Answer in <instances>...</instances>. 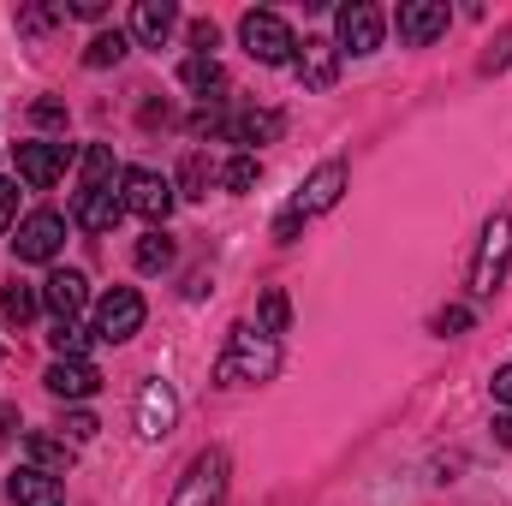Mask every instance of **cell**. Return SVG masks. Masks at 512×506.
Masks as SVG:
<instances>
[{
	"mask_svg": "<svg viewBox=\"0 0 512 506\" xmlns=\"http://www.w3.org/2000/svg\"><path fill=\"white\" fill-rule=\"evenodd\" d=\"M203 185H209V161L191 155V161H185V197H203Z\"/></svg>",
	"mask_w": 512,
	"mask_h": 506,
	"instance_id": "obj_34",
	"label": "cell"
},
{
	"mask_svg": "<svg viewBox=\"0 0 512 506\" xmlns=\"http://www.w3.org/2000/svg\"><path fill=\"white\" fill-rule=\"evenodd\" d=\"M393 24H399V42H411V48H429L435 36H447L453 12H447V0H405Z\"/></svg>",
	"mask_w": 512,
	"mask_h": 506,
	"instance_id": "obj_12",
	"label": "cell"
},
{
	"mask_svg": "<svg viewBox=\"0 0 512 506\" xmlns=\"http://www.w3.org/2000/svg\"><path fill=\"white\" fill-rule=\"evenodd\" d=\"M84 185H114V149L108 143L84 149Z\"/></svg>",
	"mask_w": 512,
	"mask_h": 506,
	"instance_id": "obj_27",
	"label": "cell"
},
{
	"mask_svg": "<svg viewBox=\"0 0 512 506\" xmlns=\"http://www.w3.org/2000/svg\"><path fill=\"white\" fill-rule=\"evenodd\" d=\"M256 316H262V334H286V322H292L286 292H280V286H268V292H262V304H256Z\"/></svg>",
	"mask_w": 512,
	"mask_h": 506,
	"instance_id": "obj_25",
	"label": "cell"
},
{
	"mask_svg": "<svg viewBox=\"0 0 512 506\" xmlns=\"http://www.w3.org/2000/svg\"><path fill=\"white\" fill-rule=\"evenodd\" d=\"M256 173H262V161L239 149V155H233V161L221 167V185H227V191H251V185H256Z\"/></svg>",
	"mask_w": 512,
	"mask_h": 506,
	"instance_id": "obj_26",
	"label": "cell"
},
{
	"mask_svg": "<svg viewBox=\"0 0 512 506\" xmlns=\"http://www.w3.org/2000/svg\"><path fill=\"white\" fill-rule=\"evenodd\" d=\"M48 346H54L60 358H84V352H90V334H84L78 322H54V334H48Z\"/></svg>",
	"mask_w": 512,
	"mask_h": 506,
	"instance_id": "obj_28",
	"label": "cell"
},
{
	"mask_svg": "<svg viewBox=\"0 0 512 506\" xmlns=\"http://www.w3.org/2000/svg\"><path fill=\"white\" fill-rule=\"evenodd\" d=\"M42 381H48V393H54V399H96L102 370H96L90 358H54Z\"/></svg>",
	"mask_w": 512,
	"mask_h": 506,
	"instance_id": "obj_16",
	"label": "cell"
},
{
	"mask_svg": "<svg viewBox=\"0 0 512 506\" xmlns=\"http://www.w3.org/2000/svg\"><path fill=\"white\" fill-rule=\"evenodd\" d=\"M173 417H179L173 387H167V381H143V393H137V435H143V441H161V435L173 429Z\"/></svg>",
	"mask_w": 512,
	"mask_h": 506,
	"instance_id": "obj_15",
	"label": "cell"
},
{
	"mask_svg": "<svg viewBox=\"0 0 512 506\" xmlns=\"http://www.w3.org/2000/svg\"><path fill=\"white\" fill-rule=\"evenodd\" d=\"M12 167L30 191H48L66 167H72V143H18L12 149Z\"/></svg>",
	"mask_w": 512,
	"mask_h": 506,
	"instance_id": "obj_10",
	"label": "cell"
},
{
	"mask_svg": "<svg viewBox=\"0 0 512 506\" xmlns=\"http://www.w3.org/2000/svg\"><path fill=\"white\" fill-rule=\"evenodd\" d=\"M72 221H78L84 233H114V227L126 221V197H120V185H84L78 203H72Z\"/></svg>",
	"mask_w": 512,
	"mask_h": 506,
	"instance_id": "obj_11",
	"label": "cell"
},
{
	"mask_svg": "<svg viewBox=\"0 0 512 506\" xmlns=\"http://www.w3.org/2000/svg\"><path fill=\"white\" fill-rule=\"evenodd\" d=\"M36 310H42V292H36V286H24V280H6V286H0V316H6V322L24 328Z\"/></svg>",
	"mask_w": 512,
	"mask_h": 506,
	"instance_id": "obj_22",
	"label": "cell"
},
{
	"mask_svg": "<svg viewBox=\"0 0 512 506\" xmlns=\"http://www.w3.org/2000/svg\"><path fill=\"white\" fill-rule=\"evenodd\" d=\"M30 120H36V126H48V131H60V126H66V102H54V96H42V102L30 108Z\"/></svg>",
	"mask_w": 512,
	"mask_h": 506,
	"instance_id": "obj_32",
	"label": "cell"
},
{
	"mask_svg": "<svg viewBox=\"0 0 512 506\" xmlns=\"http://www.w3.org/2000/svg\"><path fill=\"white\" fill-rule=\"evenodd\" d=\"M126 48H131V36L126 30H102V36H90V48H84V66H120L126 60Z\"/></svg>",
	"mask_w": 512,
	"mask_h": 506,
	"instance_id": "obj_24",
	"label": "cell"
},
{
	"mask_svg": "<svg viewBox=\"0 0 512 506\" xmlns=\"http://www.w3.org/2000/svg\"><path fill=\"white\" fill-rule=\"evenodd\" d=\"M227 477H233L227 453H221V447H203V453L185 465V477H179V489H173L167 506H221L227 501Z\"/></svg>",
	"mask_w": 512,
	"mask_h": 506,
	"instance_id": "obj_3",
	"label": "cell"
},
{
	"mask_svg": "<svg viewBox=\"0 0 512 506\" xmlns=\"http://www.w3.org/2000/svg\"><path fill=\"white\" fill-rule=\"evenodd\" d=\"M489 387H495V399H501V405H512V364H501V370H495V381H489Z\"/></svg>",
	"mask_w": 512,
	"mask_h": 506,
	"instance_id": "obj_37",
	"label": "cell"
},
{
	"mask_svg": "<svg viewBox=\"0 0 512 506\" xmlns=\"http://www.w3.org/2000/svg\"><path fill=\"white\" fill-rule=\"evenodd\" d=\"M465 328H471V304H447V310L435 316V334H441V340H453V334H465Z\"/></svg>",
	"mask_w": 512,
	"mask_h": 506,
	"instance_id": "obj_29",
	"label": "cell"
},
{
	"mask_svg": "<svg viewBox=\"0 0 512 506\" xmlns=\"http://www.w3.org/2000/svg\"><path fill=\"white\" fill-rule=\"evenodd\" d=\"M6 227H18V185L0 173V233H6Z\"/></svg>",
	"mask_w": 512,
	"mask_h": 506,
	"instance_id": "obj_33",
	"label": "cell"
},
{
	"mask_svg": "<svg viewBox=\"0 0 512 506\" xmlns=\"http://www.w3.org/2000/svg\"><path fill=\"white\" fill-rule=\"evenodd\" d=\"M42 304L54 310V322H78V316H84V304H90L84 274H78V268H54V274L42 280Z\"/></svg>",
	"mask_w": 512,
	"mask_h": 506,
	"instance_id": "obj_14",
	"label": "cell"
},
{
	"mask_svg": "<svg viewBox=\"0 0 512 506\" xmlns=\"http://www.w3.org/2000/svg\"><path fill=\"white\" fill-rule=\"evenodd\" d=\"M280 376V340L262 334L251 322H239L215 358V387H256V381H274Z\"/></svg>",
	"mask_w": 512,
	"mask_h": 506,
	"instance_id": "obj_1",
	"label": "cell"
},
{
	"mask_svg": "<svg viewBox=\"0 0 512 506\" xmlns=\"http://www.w3.org/2000/svg\"><path fill=\"white\" fill-rule=\"evenodd\" d=\"M215 42H221V30H215L209 18H197V24H191V48H197V54H215Z\"/></svg>",
	"mask_w": 512,
	"mask_h": 506,
	"instance_id": "obj_35",
	"label": "cell"
},
{
	"mask_svg": "<svg viewBox=\"0 0 512 506\" xmlns=\"http://www.w3.org/2000/svg\"><path fill=\"white\" fill-rule=\"evenodd\" d=\"M173 24H179V6H173V0H137V6H131V36H137L143 48H161V42L173 36Z\"/></svg>",
	"mask_w": 512,
	"mask_h": 506,
	"instance_id": "obj_18",
	"label": "cell"
},
{
	"mask_svg": "<svg viewBox=\"0 0 512 506\" xmlns=\"http://www.w3.org/2000/svg\"><path fill=\"white\" fill-rule=\"evenodd\" d=\"M280 131H286V114H274V108H245L239 120H227V137L245 143V155H256V143H274Z\"/></svg>",
	"mask_w": 512,
	"mask_h": 506,
	"instance_id": "obj_19",
	"label": "cell"
},
{
	"mask_svg": "<svg viewBox=\"0 0 512 506\" xmlns=\"http://www.w3.org/2000/svg\"><path fill=\"white\" fill-rule=\"evenodd\" d=\"M292 66H298V84L304 90H334L340 84V48L328 36H304L298 54H292Z\"/></svg>",
	"mask_w": 512,
	"mask_h": 506,
	"instance_id": "obj_13",
	"label": "cell"
},
{
	"mask_svg": "<svg viewBox=\"0 0 512 506\" xmlns=\"http://www.w3.org/2000/svg\"><path fill=\"white\" fill-rule=\"evenodd\" d=\"M239 36H245V54H251L256 66H286L298 54V36H292V24L280 12H245Z\"/></svg>",
	"mask_w": 512,
	"mask_h": 506,
	"instance_id": "obj_4",
	"label": "cell"
},
{
	"mask_svg": "<svg viewBox=\"0 0 512 506\" xmlns=\"http://www.w3.org/2000/svg\"><path fill=\"white\" fill-rule=\"evenodd\" d=\"M382 30L387 24L370 0H352V6L334 12V48H340V54H358V60L376 54V48H382Z\"/></svg>",
	"mask_w": 512,
	"mask_h": 506,
	"instance_id": "obj_6",
	"label": "cell"
},
{
	"mask_svg": "<svg viewBox=\"0 0 512 506\" xmlns=\"http://www.w3.org/2000/svg\"><path fill=\"white\" fill-rule=\"evenodd\" d=\"M131 262H137L143 274H161V268H173V239H167L161 227H149V233L137 239V251H131Z\"/></svg>",
	"mask_w": 512,
	"mask_h": 506,
	"instance_id": "obj_23",
	"label": "cell"
},
{
	"mask_svg": "<svg viewBox=\"0 0 512 506\" xmlns=\"http://www.w3.org/2000/svg\"><path fill=\"white\" fill-rule=\"evenodd\" d=\"M495 435H501V441L512 447V417H501V423H495Z\"/></svg>",
	"mask_w": 512,
	"mask_h": 506,
	"instance_id": "obj_38",
	"label": "cell"
},
{
	"mask_svg": "<svg viewBox=\"0 0 512 506\" xmlns=\"http://www.w3.org/2000/svg\"><path fill=\"white\" fill-rule=\"evenodd\" d=\"M24 453H30V465L48 471V477H66V471H72V441H66V435L30 429V435H24Z\"/></svg>",
	"mask_w": 512,
	"mask_h": 506,
	"instance_id": "obj_20",
	"label": "cell"
},
{
	"mask_svg": "<svg viewBox=\"0 0 512 506\" xmlns=\"http://www.w3.org/2000/svg\"><path fill=\"white\" fill-rule=\"evenodd\" d=\"M346 179H352V173H346V161H322V167L298 185V197H292V209H286V215H298V221L328 215V209L346 197Z\"/></svg>",
	"mask_w": 512,
	"mask_h": 506,
	"instance_id": "obj_9",
	"label": "cell"
},
{
	"mask_svg": "<svg viewBox=\"0 0 512 506\" xmlns=\"http://www.w3.org/2000/svg\"><path fill=\"white\" fill-rule=\"evenodd\" d=\"M120 197H126V215H143L149 227H161L167 209H173V179H161L155 167H126L120 173Z\"/></svg>",
	"mask_w": 512,
	"mask_h": 506,
	"instance_id": "obj_5",
	"label": "cell"
},
{
	"mask_svg": "<svg viewBox=\"0 0 512 506\" xmlns=\"http://www.w3.org/2000/svg\"><path fill=\"white\" fill-rule=\"evenodd\" d=\"M6 495H12V506H66L60 477H48V471H36V465L12 471V477H6Z\"/></svg>",
	"mask_w": 512,
	"mask_h": 506,
	"instance_id": "obj_17",
	"label": "cell"
},
{
	"mask_svg": "<svg viewBox=\"0 0 512 506\" xmlns=\"http://www.w3.org/2000/svg\"><path fill=\"white\" fill-rule=\"evenodd\" d=\"M60 12H66V18H102L108 0H60Z\"/></svg>",
	"mask_w": 512,
	"mask_h": 506,
	"instance_id": "obj_36",
	"label": "cell"
},
{
	"mask_svg": "<svg viewBox=\"0 0 512 506\" xmlns=\"http://www.w3.org/2000/svg\"><path fill=\"white\" fill-rule=\"evenodd\" d=\"M12 233H18V239H12V256H18V262H54L60 245H66V215L36 209V215H24Z\"/></svg>",
	"mask_w": 512,
	"mask_h": 506,
	"instance_id": "obj_7",
	"label": "cell"
},
{
	"mask_svg": "<svg viewBox=\"0 0 512 506\" xmlns=\"http://www.w3.org/2000/svg\"><path fill=\"white\" fill-rule=\"evenodd\" d=\"M143 292H131V286H114L102 304H96V340H108V346H126L131 334L143 328Z\"/></svg>",
	"mask_w": 512,
	"mask_h": 506,
	"instance_id": "obj_8",
	"label": "cell"
},
{
	"mask_svg": "<svg viewBox=\"0 0 512 506\" xmlns=\"http://www.w3.org/2000/svg\"><path fill=\"white\" fill-rule=\"evenodd\" d=\"M507 274H512V215H495L477 239V256H471V298H495Z\"/></svg>",
	"mask_w": 512,
	"mask_h": 506,
	"instance_id": "obj_2",
	"label": "cell"
},
{
	"mask_svg": "<svg viewBox=\"0 0 512 506\" xmlns=\"http://www.w3.org/2000/svg\"><path fill=\"white\" fill-rule=\"evenodd\" d=\"M191 131H197V137H221V131H227V114L209 102V108H197V114H191Z\"/></svg>",
	"mask_w": 512,
	"mask_h": 506,
	"instance_id": "obj_31",
	"label": "cell"
},
{
	"mask_svg": "<svg viewBox=\"0 0 512 506\" xmlns=\"http://www.w3.org/2000/svg\"><path fill=\"white\" fill-rule=\"evenodd\" d=\"M96 429H102V423H96L90 411H72V417H66V441H72V447H84V441H96Z\"/></svg>",
	"mask_w": 512,
	"mask_h": 506,
	"instance_id": "obj_30",
	"label": "cell"
},
{
	"mask_svg": "<svg viewBox=\"0 0 512 506\" xmlns=\"http://www.w3.org/2000/svg\"><path fill=\"white\" fill-rule=\"evenodd\" d=\"M179 84H185V90H197V96H209V90H221V84H227V72H221V60H215V54H191V60L179 66Z\"/></svg>",
	"mask_w": 512,
	"mask_h": 506,
	"instance_id": "obj_21",
	"label": "cell"
}]
</instances>
